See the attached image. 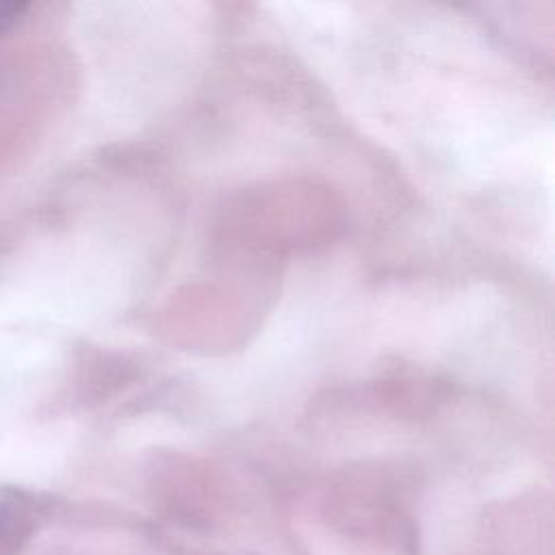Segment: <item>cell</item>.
Wrapping results in <instances>:
<instances>
[{
    "label": "cell",
    "mask_w": 555,
    "mask_h": 555,
    "mask_svg": "<svg viewBox=\"0 0 555 555\" xmlns=\"http://www.w3.org/2000/svg\"><path fill=\"white\" fill-rule=\"evenodd\" d=\"M24 11H26V4L22 2H0V33L13 26Z\"/></svg>",
    "instance_id": "2"
},
{
    "label": "cell",
    "mask_w": 555,
    "mask_h": 555,
    "mask_svg": "<svg viewBox=\"0 0 555 555\" xmlns=\"http://www.w3.org/2000/svg\"><path fill=\"white\" fill-rule=\"evenodd\" d=\"M33 531V514L13 492L0 494V555H20Z\"/></svg>",
    "instance_id": "1"
}]
</instances>
